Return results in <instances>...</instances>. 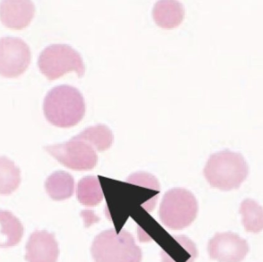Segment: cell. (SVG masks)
<instances>
[{
  "label": "cell",
  "instance_id": "6da1fadb",
  "mask_svg": "<svg viewBox=\"0 0 263 262\" xmlns=\"http://www.w3.org/2000/svg\"><path fill=\"white\" fill-rule=\"evenodd\" d=\"M46 119L59 128L76 126L85 114V99L73 86L61 85L48 91L43 103Z\"/></svg>",
  "mask_w": 263,
  "mask_h": 262
},
{
  "label": "cell",
  "instance_id": "7a4b0ae2",
  "mask_svg": "<svg viewBox=\"0 0 263 262\" xmlns=\"http://www.w3.org/2000/svg\"><path fill=\"white\" fill-rule=\"evenodd\" d=\"M249 169L240 154L222 151L211 155L203 173L211 186L222 191L239 188L247 178Z\"/></svg>",
  "mask_w": 263,
  "mask_h": 262
},
{
  "label": "cell",
  "instance_id": "3957f363",
  "mask_svg": "<svg viewBox=\"0 0 263 262\" xmlns=\"http://www.w3.org/2000/svg\"><path fill=\"white\" fill-rule=\"evenodd\" d=\"M95 262H141L142 253L126 230L109 229L95 237L91 247Z\"/></svg>",
  "mask_w": 263,
  "mask_h": 262
},
{
  "label": "cell",
  "instance_id": "277c9868",
  "mask_svg": "<svg viewBox=\"0 0 263 262\" xmlns=\"http://www.w3.org/2000/svg\"><path fill=\"white\" fill-rule=\"evenodd\" d=\"M198 212L195 195L186 189L170 190L162 200L159 215L164 226L172 230H183L195 220Z\"/></svg>",
  "mask_w": 263,
  "mask_h": 262
},
{
  "label": "cell",
  "instance_id": "5b68a950",
  "mask_svg": "<svg viewBox=\"0 0 263 262\" xmlns=\"http://www.w3.org/2000/svg\"><path fill=\"white\" fill-rule=\"evenodd\" d=\"M39 67L49 80H54L68 72H77L80 77L85 73L82 56L68 45L48 46L40 54Z\"/></svg>",
  "mask_w": 263,
  "mask_h": 262
},
{
  "label": "cell",
  "instance_id": "8992f818",
  "mask_svg": "<svg viewBox=\"0 0 263 262\" xmlns=\"http://www.w3.org/2000/svg\"><path fill=\"white\" fill-rule=\"evenodd\" d=\"M45 149L60 163L74 171H89L98 163L96 150L79 135L67 142L46 146Z\"/></svg>",
  "mask_w": 263,
  "mask_h": 262
},
{
  "label": "cell",
  "instance_id": "52a82bcc",
  "mask_svg": "<svg viewBox=\"0 0 263 262\" xmlns=\"http://www.w3.org/2000/svg\"><path fill=\"white\" fill-rule=\"evenodd\" d=\"M30 62V47L23 39L14 37L0 39V75L19 76L27 70Z\"/></svg>",
  "mask_w": 263,
  "mask_h": 262
},
{
  "label": "cell",
  "instance_id": "ba28073f",
  "mask_svg": "<svg viewBox=\"0 0 263 262\" xmlns=\"http://www.w3.org/2000/svg\"><path fill=\"white\" fill-rule=\"evenodd\" d=\"M249 252L247 241L232 232L218 233L208 243V252L218 262H241Z\"/></svg>",
  "mask_w": 263,
  "mask_h": 262
},
{
  "label": "cell",
  "instance_id": "9c48e42d",
  "mask_svg": "<svg viewBox=\"0 0 263 262\" xmlns=\"http://www.w3.org/2000/svg\"><path fill=\"white\" fill-rule=\"evenodd\" d=\"M28 262H57L60 250L53 234L36 230L30 235L26 246Z\"/></svg>",
  "mask_w": 263,
  "mask_h": 262
},
{
  "label": "cell",
  "instance_id": "30bf717a",
  "mask_svg": "<svg viewBox=\"0 0 263 262\" xmlns=\"http://www.w3.org/2000/svg\"><path fill=\"white\" fill-rule=\"evenodd\" d=\"M35 7L29 0H5L0 4V21L13 30H22L30 24Z\"/></svg>",
  "mask_w": 263,
  "mask_h": 262
},
{
  "label": "cell",
  "instance_id": "8fae6325",
  "mask_svg": "<svg viewBox=\"0 0 263 262\" xmlns=\"http://www.w3.org/2000/svg\"><path fill=\"white\" fill-rule=\"evenodd\" d=\"M185 9L183 4L177 0H160L153 10V16L156 24L164 29L178 27L183 21Z\"/></svg>",
  "mask_w": 263,
  "mask_h": 262
},
{
  "label": "cell",
  "instance_id": "7c38bea8",
  "mask_svg": "<svg viewBox=\"0 0 263 262\" xmlns=\"http://www.w3.org/2000/svg\"><path fill=\"white\" fill-rule=\"evenodd\" d=\"M45 187L52 199L57 201L68 199L73 195L74 178L65 171L54 172L46 179Z\"/></svg>",
  "mask_w": 263,
  "mask_h": 262
},
{
  "label": "cell",
  "instance_id": "4fadbf2b",
  "mask_svg": "<svg viewBox=\"0 0 263 262\" xmlns=\"http://www.w3.org/2000/svg\"><path fill=\"white\" fill-rule=\"evenodd\" d=\"M0 225L1 234L7 238L4 243L0 244V247L8 248L18 245L24 233V228L18 218L10 211H0Z\"/></svg>",
  "mask_w": 263,
  "mask_h": 262
},
{
  "label": "cell",
  "instance_id": "5bb4252c",
  "mask_svg": "<svg viewBox=\"0 0 263 262\" xmlns=\"http://www.w3.org/2000/svg\"><path fill=\"white\" fill-rule=\"evenodd\" d=\"M21 171L13 161L0 156V194L10 195L21 183Z\"/></svg>",
  "mask_w": 263,
  "mask_h": 262
},
{
  "label": "cell",
  "instance_id": "9a60e30c",
  "mask_svg": "<svg viewBox=\"0 0 263 262\" xmlns=\"http://www.w3.org/2000/svg\"><path fill=\"white\" fill-rule=\"evenodd\" d=\"M77 197L80 203L87 207L98 205L103 198L99 181L94 176H86L79 181L77 186Z\"/></svg>",
  "mask_w": 263,
  "mask_h": 262
},
{
  "label": "cell",
  "instance_id": "2e32d148",
  "mask_svg": "<svg viewBox=\"0 0 263 262\" xmlns=\"http://www.w3.org/2000/svg\"><path fill=\"white\" fill-rule=\"evenodd\" d=\"M79 136L93 147L97 151L108 149L114 143V134L108 126L97 125L89 127L83 131Z\"/></svg>",
  "mask_w": 263,
  "mask_h": 262
},
{
  "label": "cell",
  "instance_id": "e0dca14e",
  "mask_svg": "<svg viewBox=\"0 0 263 262\" xmlns=\"http://www.w3.org/2000/svg\"><path fill=\"white\" fill-rule=\"evenodd\" d=\"M176 248L171 253L163 252V262H194L197 249L194 243L184 236H176Z\"/></svg>",
  "mask_w": 263,
  "mask_h": 262
},
{
  "label": "cell",
  "instance_id": "ac0fdd59",
  "mask_svg": "<svg viewBox=\"0 0 263 262\" xmlns=\"http://www.w3.org/2000/svg\"><path fill=\"white\" fill-rule=\"evenodd\" d=\"M242 224L248 232L258 233L262 229V209L255 201L247 199L240 208Z\"/></svg>",
  "mask_w": 263,
  "mask_h": 262
}]
</instances>
